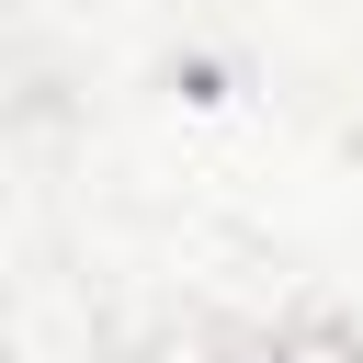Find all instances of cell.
I'll return each instance as SVG.
<instances>
[{"mask_svg":"<svg viewBox=\"0 0 363 363\" xmlns=\"http://www.w3.org/2000/svg\"><path fill=\"white\" fill-rule=\"evenodd\" d=\"M125 363H261V340H238V329H216V318H159Z\"/></svg>","mask_w":363,"mask_h":363,"instance_id":"6da1fadb","label":"cell"},{"mask_svg":"<svg viewBox=\"0 0 363 363\" xmlns=\"http://www.w3.org/2000/svg\"><path fill=\"white\" fill-rule=\"evenodd\" d=\"M261 363H363V329L352 318H284V329H261Z\"/></svg>","mask_w":363,"mask_h":363,"instance_id":"7a4b0ae2","label":"cell"}]
</instances>
